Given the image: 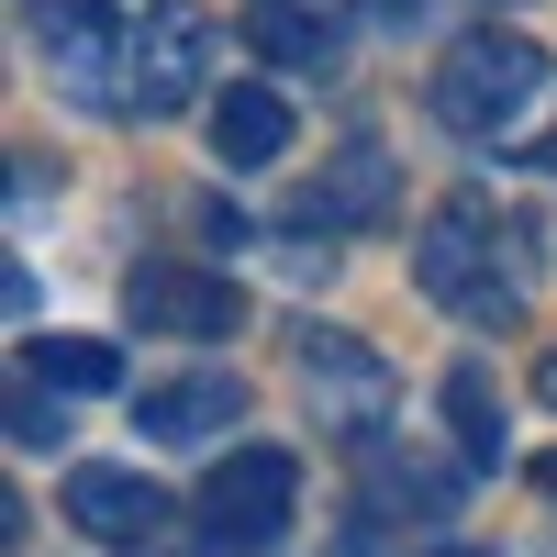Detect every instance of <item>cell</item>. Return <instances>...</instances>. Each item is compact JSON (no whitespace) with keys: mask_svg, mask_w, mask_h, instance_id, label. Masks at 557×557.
I'll use <instances>...</instances> for the list:
<instances>
[{"mask_svg":"<svg viewBox=\"0 0 557 557\" xmlns=\"http://www.w3.org/2000/svg\"><path fill=\"white\" fill-rule=\"evenodd\" d=\"M134 424H146L157 446H212L223 424H246V380H235V368H178V380H146Z\"/></svg>","mask_w":557,"mask_h":557,"instance_id":"cell-8","label":"cell"},{"mask_svg":"<svg viewBox=\"0 0 557 557\" xmlns=\"http://www.w3.org/2000/svg\"><path fill=\"white\" fill-rule=\"evenodd\" d=\"M412 290L446 301L457 323H480V335H502V323H524V278H502V223L480 190H457L424 212V235H412Z\"/></svg>","mask_w":557,"mask_h":557,"instance_id":"cell-1","label":"cell"},{"mask_svg":"<svg viewBox=\"0 0 557 557\" xmlns=\"http://www.w3.org/2000/svg\"><path fill=\"white\" fill-rule=\"evenodd\" d=\"M290 368H301V401H312L346 446H368V435L391 424V401H401L391 357H380V346H357V335H335V323H312V335L290 346Z\"/></svg>","mask_w":557,"mask_h":557,"instance_id":"cell-5","label":"cell"},{"mask_svg":"<svg viewBox=\"0 0 557 557\" xmlns=\"http://www.w3.org/2000/svg\"><path fill=\"white\" fill-rule=\"evenodd\" d=\"M535 401H546V412H557V346H546V357H535Z\"/></svg>","mask_w":557,"mask_h":557,"instance_id":"cell-17","label":"cell"},{"mask_svg":"<svg viewBox=\"0 0 557 557\" xmlns=\"http://www.w3.org/2000/svg\"><path fill=\"white\" fill-rule=\"evenodd\" d=\"M278 146H290V101H278L268 78L212 89V157H223V168H268Z\"/></svg>","mask_w":557,"mask_h":557,"instance_id":"cell-12","label":"cell"},{"mask_svg":"<svg viewBox=\"0 0 557 557\" xmlns=\"http://www.w3.org/2000/svg\"><path fill=\"white\" fill-rule=\"evenodd\" d=\"M201 89H212V23L190 12V0H157V12L134 23V89H123V112L168 123V112H190Z\"/></svg>","mask_w":557,"mask_h":557,"instance_id":"cell-7","label":"cell"},{"mask_svg":"<svg viewBox=\"0 0 557 557\" xmlns=\"http://www.w3.org/2000/svg\"><path fill=\"white\" fill-rule=\"evenodd\" d=\"M535 78H546V57H535L524 34H457V45H446V67L424 78V101H435V123H446V134H469V146H502V123L535 101Z\"/></svg>","mask_w":557,"mask_h":557,"instance_id":"cell-2","label":"cell"},{"mask_svg":"<svg viewBox=\"0 0 557 557\" xmlns=\"http://www.w3.org/2000/svg\"><path fill=\"white\" fill-rule=\"evenodd\" d=\"M34 57L57 67L78 101H101V112H123V89H134V23L112 12V0H34Z\"/></svg>","mask_w":557,"mask_h":557,"instance_id":"cell-4","label":"cell"},{"mask_svg":"<svg viewBox=\"0 0 557 557\" xmlns=\"http://www.w3.org/2000/svg\"><path fill=\"white\" fill-rule=\"evenodd\" d=\"M168 513H178V502L157 480H134V469H67V524L101 535V546H157Z\"/></svg>","mask_w":557,"mask_h":557,"instance_id":"cell-10","label":"cell"},{"mask_svg":"<svg viewBox=\"0 0 557 557\" xmlns=\"http://www.w3.org/2000/svg\"><path fill=\"white\" fill-rule=\"evenodd\" d=\"M380 212H391V157H380V146H346L323 178L290 190L278 223H290V235H357V223H380Z\"/></svg>","mask_w":557,"mask_h":557,"instance_id":"cell-9","label":"cell"},{"mask_svg":"<svg viewBox=\"0 0 557 557\" xmlns=\"http://www.w3.org/2000/svg\"><path fill=\"white\" fill-rule=\"evenodd\" d=\"M424 557H491V546H424Z\"/></svg>","mask_w":557,"mask_h":557,"instance_id":"cell-20","label":"cell"},{"mask_svg":"<svg viewBox=\"0 0 557 557\" xmlns=\"http://www.w3.org/2000/svg\"><path fill=\"white\" fill-rule=\"evenodd\" d=\"M535 491H546V502H557V457H535Z\"/></svg>","mask_w":557,"mask_h":557,"instance_id":"cell-19","label":"cell"},{"mask_svg":"<svg viewBox=\"0 0 557 557\" xmlns=\"http://www.w3.org/2000/svg\"><path fill=\"white\" fill-rule=\"evenodd\" d=\"M57 435H67V424H57V401H45V380L23 368V391H12V446H23V457H45Z\"/></svg>","mask_w":557,"mask_h":557,"instance_id":"cell-16","label":"cell"},{"mask_svg":"<svg viewBox=\"0 0 557 557\" xmlns=\"http://www.w3.org/2000/svg\"><path fill=\"white\" fill-rule=\"evenodd\" d=\"M446 412H457V457H469V469H502V424H491L480 368H446Z\"/></svg>","mask_w":557,"mask_h":557,"instance_id":"cell-15","label":"cell"},{"mask_svg":"<svg viewBox=\"0 0 557 557\" xmlns=\"http://www.w3.org/2000/svg\"><path fill=\"white\" fill-rule=\"evenodd\" d=\"M123 323L134 335H178V346H223V335H246V290L190 257H146L123 278Z\"/></svg>","mask_w":557,"mask_h":557,"instance_id":"cell-6","label":"cell"},{"mask_svg":"<svg viewBox=\"0 0 557 557\" xmlns=\"http://www.w3.org/2000/svg\"><path fill=\"white\" fill-rule=\"evenodd\" d=\"M535 168H546V178H557V123H546V134H535Z\"/></svg>","mask_w":557,"mask_h":557,"instance_id":"cell-18","label":"cell"},{"mask_svg":"<svg viewBox=\"0 0 557 557\" xmlns=\"http://www.w3.org/2000/svg\"><path fill=\"white\" fill-rule=\"evenodd\" d=\"M290 513H301V457H290V446H235V457L201 480V524H212L223 557L278 546V535H290Z\"/></svg>","mask_w":557,"mask_h":557,"instance_id":"cell-3","label":"cell"},{"mask_svg":"<svg viewBox=\"0 0 557 557\" xmlns=\"http://www.w3.org/2000/svg\"><path fill=\"white\" fill-rule=\"evenodd\" d=\"M23 368H34L45 391H123V357H112L101 335H34Z\"/></svg>","mask_w":557,"mask_h":557,"instance_id":"cell-14","label":"cell"},{"mask_svg":"<svg viewBox=\"0 0 557 557\" xmlns=\"http://www.w3.org/2000/svg\"><path fill=\"white\" fill-rule=\"evenodd\" d=\"M246 45H257L268 67H301V78H323V67L346 57V23L323 12V0H257V12H246Z\"/></svg>","mask_w":557,"mask_h":557,"instance_id":"cell-11","label":"cell"},{"mask_svg":"<svg viewBox=\"0 0 557 557\" xmlns=\"http://www.w3.org/2000/svg\"><path fill=\"white\" fill-rule=\"evenodd\" d=\"M357 457H368V502H391V513H412V502H424V513H446V491H457V480L435 469V457H401L391 435H368Z\"/></svg>","mask_w":557,"mask_h":557,"instance_id":"cell-13","label":"cell"}]
</instances>
